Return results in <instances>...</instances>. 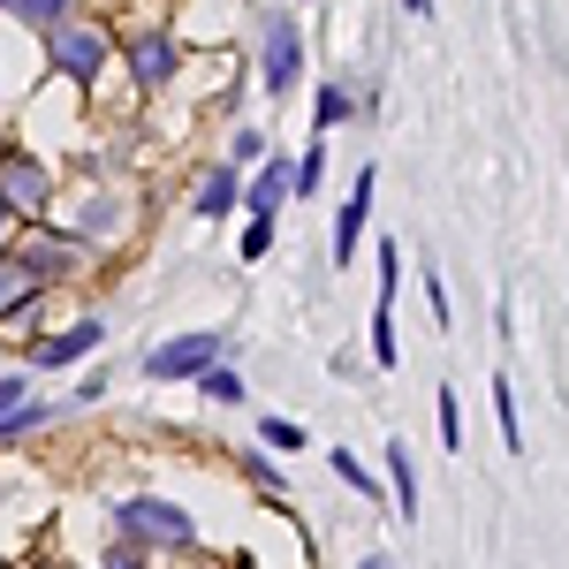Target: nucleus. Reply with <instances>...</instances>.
I'll return each instance as SVG.
<instances>
[{
  "label": "nucleus",
  "mask_w": 569,
  "mask_h": 569,
  "mask_svg": "<svg viewBox=\"0 0 569 569\" xmlns=\"http://www.w3.org/2000/svg\"><path fill=\"white\" fill-rule=\"evenodd\" d=\"M220 350H228L220 335H176V342H160V350L144 357V372L152 380H198V372L220 365Z\"/></svg>",
  "instance_id": "2"
},
{
  "label": "nucleus",
  "mask_w": 569,
  "mask_h": 569,
  "mask_svg": "<svg viewBox=\"0 0 569 569\" xmlns=\"http://www.w3.org/2000/svg\"><path fill=\"white\" fill-rule=\"evenodd\" d=\"M493 410H501V440H509V456H525V418H517V388H509V380H493Z\"/></svg>",
  "instance_id": "12"
},
{
  "label": "nucleus",
  "mask_w": 569,
  "mask_h": 569,
  "mask_svg": "<svg viewBox=\"0 0 569 569\" xmlns=\"http://www.w3.org/2000/svg\"><path fill=\"white\" fill-rule=\"evenodd\" d=\"M228 206H236V168H213L198 182V213H228Z\"/></svg>",
  "instance_id": "13"
},
{
  "label": "nucleus",
  "mask_w": 569,
  "mask_h": 569,
  "mask_svg": "<svg viewBox=\"0 0 569 569\" xmlns=\"http://www.w3.org/2000/svg\"><path fill=\"white\" fill-rule=\"evenodd\" d=\"M16 402H23V380H16V372H0V410H16Z\"/></svg>",
  "instance_id": "23"
},
{
  "label": "nucleus",
  "mask_w": 569,
  "mask_h": 569,
  "mask_svg": "<svg viewBox=\"0 0 569 569\" xmlns=\"http://www.w3.org/2000/svg\"><path fill=\"white\" fill-rule=\"evenodd\" d=\"M319 122H327V130H335V122H350V91H342V84L319 91Z\"/></svg>",
  "instance_id": "18"
},
{
  "label": "nucleus",
  "mask_w": 569,
  "mask_h": 569,
  "mask_svg": "<svg viewBox=\"0 0 569 569\" xmlns=\"http://www.w3.org/2000/svg\"><path fill=\"white\" fill-rule=\"evenodd\" d=\"M130 69H137L144 91H160L168 77H176V39H168V31H144V39L130 46Z\"/></svg>",
  "instance_id": "7"
},
{
  "label": "nucleus",
  "mask_w": 569,
  "mask_h": 569,
  "mask_svg": "<svg viewBox=\"0 0 569 569\" xmlns=\"http://www.w3.org/2000/svg\"><path fill=\"white\" fill-rule=\"evenodd\" d=\"M8 206H46V168L39 160H8L0 168V213Z\"/></svg>",
  "instance_id": "8"
},
{
  "label": "nucleus",
  "mask_w": 569,
  "mask_h": 569,
  "mask_svg": "<svg viewBox=\"0 0 569 569\" xmlns=\"http://www.w3.org/2000/svg\"><path fill=\"white\" fill-rule=\"evenodd\" d=\"M402 8H410V16H433V0H402Z\"/></svg>",
  "instance_id": "25"
},
{
  "label": "nucleus",
  "mask_w": 569,
  "mask_h": 569,
  "mask_svg": "<svg viewBox=\"0 0 569 569\" xmlns=\"http://www.w3.org/2000/svg\"><path fill=\"white\" fill-rule=\"evenodd\" d=\"M53 69L77 77V84H91V77L107 69V39L84 31V23H61V31H53Z\"/></svg>",
  "instance_id": "3"
},
{
  "label": "nucleus",
  "mask_w": 569,
  "mask_h": 569,
  "mask_svg": "<svg viewBox=\"0 0 569 569\" xmlns=\"http://www.w3.org/2000/svg\"><path fill=\"white\" fill-rule=\"evenodd\" d=\"M46 410L39 402H16V410H0V440H16V433H31V426H39Z\"/></svg>",
  "instance_id": "17"
},
{
  "label": "nucleus",
  "mask_w": 569,
  "mask_h": 569,
  "mask_svg": "<svg viewBox=\"0 0 569 569\" xmlns=\"http://www.w3.org/2000/svg\"><path fill=\"white\" fill-rule=\"evenodd\" d=\"M31 23H46V31H61V16H69V0H16Z\"/></svg>",
  "instance_id": "19"
},
{
  "label": "nucleus",
  "mask_w": 569,
  "mask_h": 569,
  "mask_svg": "<svg viewBox=\"0 0 569 569\" xmlns=\"http://www.w3.org/2000/svg\"><path fill=\"white\" fill-rule=\"evenodd\" d=\"M297 69H305V39H297L289 16H273V23H266V84L289 91V84H297Z\"/></svg>",
  "instance_id": "4"
},
{
  "label": "nucleus",
  "mask_w": 569,
  "mask_h": 569,
  "mask_svg": "<svg viewBox=\"0 0 569 569\" xmlns=\"http://www.w3.org/2000/svg\"><path fill=\"white\" fill-rule=\"evenodd\" d=\"M0 8H16V0H0Z\"/></svg>",
  "instance_id": "26"
},
{
  "label": "nucleus",
  "mask_w": 569,
  "mask_h": 569,
  "mask_svg": "<svg viewBox=\"0 0 569 569\" xmlns=\"http://www.w3.org/2000/svg\"><path fill=\"white\" fill-rule=\"evenodd\" d=\"M335 471H342V479H350L357 493H372V471H365V463H357L350 448H335Z\"/></svg>",
  "instance_id": "21"
},
{
  "label": "nucleus",
  "mask_w": 569,
  "mask_h": 569,
  "mask_svg": "<svg viewBox=\"0 0 569 569\" xmlns=\"http://www.w3.org/2000/svg\"><path fill=\"white\" fill-rule=\"evenodd\" d=\"M365 220H372V168H357V190L342 198V228H335V259H342V266L357 259V236H365Z\"/></svg>",
  "instance_id": "6"
},
{
  "label": "nucleus",
  "mask_w": 569,
  "mask_h": 569,
  "mask_svg": "<svg viewBox=\"0 0 569 569\" xmlns=\"http://www.w3.org/2000/svg\"><path fill=\"white\" fill-rule=\"evenodd\" d=\"M114 525L130 531V539H144V547H190V539H198V525H190V509H176V501H160V493H130V501L114 509Z\"/></svg>",
  "instance_id": "1"
},
{
  "label": "nucleus",
  "mask_w": 569,
  "mask_h": 569,
  "mask_svg": "<svg viewBox=\"0 0 569 569\" xmlns=\"http://www.w3.org/2000/svg\"><path fill=\"white\" fill-rule=\"evenodd\" d=\"M0 220H8V213H0Z\"/></svg>",
  "instance_id": "27"
},
{
  "label": "nucleus",
  "mask_w": 569,
  "mask_h": 569,
  "mask_svg": "<svg viewBox=\"0 0 569 569\" xmlns=\"http://www.w3.org/2000/svg\"><path fill=\"white\" fill-rule=\"evenodd\" d=\"M440 440H448V448H463V402H456V388H440Z\"/></svg>",
  "instance_id": "15"
},
{
  "label": "nucleus",
  "mask_w": 569,
  "mask_h": 569,
  "mask_svg": "<svg viewBox=\"0 0 569 569\" xmlns=\"http://www.w3.org/2000/svg\"><path fill=\"white\" fill-rule=\"evenodd\" d=\"M84 350H99V319H77V327L46 335L39 350H31V365H46V372H69V365H84Z\"/></svg>",
  "instance_id": "5"
},
{
  "label": "nucleus",
  "mask_w": 569,
  "mask_h": 569,
  "mask_svg": "<svg viewBox=\"0 0 569 569\" xmlns=\"http://www.w3.org/2000/svg\"><path fill=\"white\" fill-rule=\"evenodd\" d=\"M31 297H39V273H31V266H16V259H0V319H8V311H23Z\"/></svg>",
  "instance_id": "9"
},
{
  "label": "nucleus",
  "mask_w": 569,
  "mask_h": 569,
  "mask_svg": "<svg viewBox=\"0 0 569 569\" xmlns=\"http://www.w3.org/2000/svg\"><path fill=\"white\" fill-rule=\"evenodd\" d=\"M266 251H273V220H251L243 228V259H266Z\"/></svg>",
  "instance_id": "20"
},
{
  "label": "nucleus",
  "mask_w": 569,
  "mask_h": 569,
  "mask_svg": "<svg viewBox=\"0 0 569 569\" xmlns=\"http://www.w3.org/2000/svg\"><path fill=\"white\" fill-rule=\"evenodd\" d=\"M388 471H395V509L402 517H418V463H410V448L388 440Z\"/></svg>",
  "instance_id": "11"
},
{
  "label": "nucleus",
  "mask_w": 569,
  "mask_h": 569,
  "mask_svg": "<svg viewBox=\"0 0 569 569\" xmlns=\"http://www.w3.org/2000/svg\"><path fill=\"white\" fill-rule=\"evenodd\" d=\"M243 471H251V479H259L266 493H273V486H281V471H273V463H266V456H243Z\"/></svg>",
  "instance_id": "22"
},
{
  "label": "nucleus",
  "mask_w": 569,
  "mask_h": 569,
  "mask_svg": "<svg viewBox=\"0 0 569 569\" xmlns=\"http://www.w3.org/2000/svg\"><path fill=\"white\" fill-rule=\"evenodd\" d=\"M259 440H266V448H305V426H297V418H266Z\"/></svg>",
  "instance_id": "16"
},
{
  "label": "nucleus",
  "mask_w": 569,
  "mask_h": 569,
  "mask_svg": "<svg viewBox=\"0 0 569 569\" xmlns=\"http://www.w3.org/2000/svg\"><path fill=\"white\" fill-rule=\"evenodd\" d=\"M357 569H395V562H388V555H365V562H357Z\"/></svg>",
  "instance_id": "24"
},
{
  "label": "nucleus",
  "mask_w": 569,
  "mask_h": 569,
  "mask_svg": "<svg viewBox=\"0 0 569 569\" xmlns=\"http://www.w3.org/2000/svg\"><path fill=\"white\" fill-rule=\"evenodd\" d=\"M289 198V160H273V168H259V182H251V220H273V206Z\"/></svg>",
  "instance_id": "10"
},
{
  "label": "nucleus",
  "mask_w": 569,
  "mask_h": 569,
  "mask_svg": "<svg viewBox=\"0 0 569 569\" xmlns=\"http://www.w3.org/2000/svg\"><path fill=\"white\" fill-rule=\"evenodd\" d=\"M198 380H206V395H213V402H236V410H243V372L213 365V372H198Z\"/></svg>",
  "instance_id": "14"
}]
</instances>
